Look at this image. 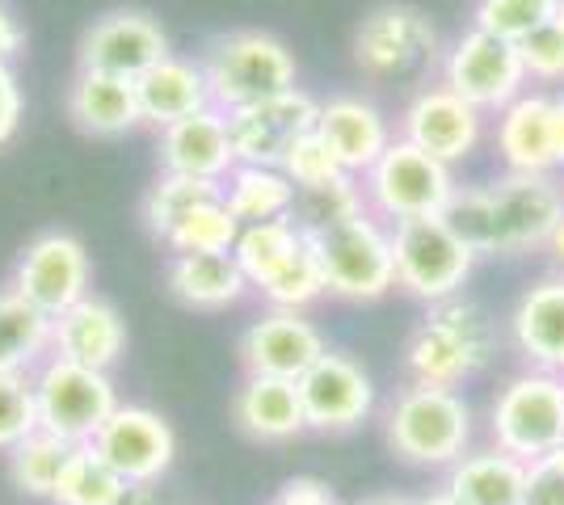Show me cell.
Here are the masks:
<instances>
[{
  "instance_id": "3957f363",
  "label": "cell",
  "mask_w": 564,
  "mask_h": 505,
  "mask_svg": "<svg viewBox=\"0 0 564 505\" xmlns=\"http://www.w3.org/2000/svg\"><path fill=\"white\" fill-rule=\"evenodd\" d=\"M383 442L409 468L447 472L476 447V413L459 387L404 384L383 405Z\"/></svg>"
},
{
  "instance_id": "9a60e30c",
  "label": "cell",
  "mask_w": 564,
  "mask_h": 505,
  "mask_svg": "<svg viewBox=\"0 0 564 505\" xmlns=\"http://www.w3.org/2000/svg\"><path fill=\"white\" fill-rule=\"evenodd\" d=\"M165 55H173L169 30L148 9H110V13H101L80 34L76 68L110 73V76H122V80H140Z\"/></svg>"
},
{
  "instance_id": "277c9868",
  "label": "cell",
  "mask_w": 564,
  "mask_h": 505,
  "mask_svg": "<svg viewBox=\"0 0 564 505\" xmlns=\"http://www.w3.org/2000/svg\"><path fill=\"white\" fill-rule=\"evenodd\" d=\"M198 64L212 85V106H219L224 114L300 89L295 51L270 30H228L207 43Z\"/></svg>"
},
{
  "instance_id": "d6986e66",
  "label": "cell",
  "mask_w": 564,
  "mask_h": 505,
  "mask_svg": "<svg viewBox=\"0 0 564 505\" xmlns=\"http://www.w3.org/2000/svg\"><path fill=\"white\" fill-rule=\"evenodd\" d=\"M494 152L506 173L527 177H556L561 152H556V119H552V94L527 89L506 110L494 114Z\"/></svg>"
},
{
  "instance_id": "7bdbcfd3",
  "label": "cell",
  "mask_w": 564,
  "mask_h": 505,
  "mask_svg": "<svg viewBox=\"0 0 564 505\" xmlns=\"http://www.w3.org/2000/svg\"><path fill=\"white\" fill-rule=\"evenodd\" d=\"M522 505H564V463L535 459L527 468V502Z\"/></svg>"
},
{
  "instance_id": "30bf717a",
  "label": "cell",
  "mask_w": 564,
  "mask_h": 505,
  "mask_svg": "<svg viewBox=\"0 0 564 505\" xmlns=\"http://www.w3.org/2000/svg\"><path fill=\"white\" fill-rule=\"evenodd\" d=\"M30 384H34L39 426L72 442V447L94 442L97 430L106 426V417L122 405L115 371H94V366L55 359V354L30 375Z\"/></svg>"
},
{
  "instance_id": "74e56055",
  "label": "cell",
  "mask_w": 564,
  "mask_h": 505,
  "mask_svg": "<svg viewBox=\"0 0 564 505\" xmlns=\"http://www.w3.org/2000/svg\"><path fill=\"white\" fill-rule=\"evenodd\" d=\"M282 173L291 177V186L300 194L307 190H325V186H333V182H341V177H350L346 168H341V161H337V152H333L325 140H321V131L312 127L307 135H300L295 144H291V152L282 156Z\"/></svg>"
},
{
  "instance_id": "681fc988",
  "label": "cell",
  "mask_w": 564,
  "mask_h": 505,
  "mask_svg": "<svg viewBox=\"0 0 564 505\" xmlns=\"http://www.w3.org/2000/svg\"><path fill=\"white\" fill-rule=\"evenodd\" d=\"M354 505H417V497H404V493H371Z\"/></svg>"
},
{
  "instance_id": "60d3db41",
  "label": "cell",
  "mask_w": 564,
  "mask_h": 505,
  "mask_svg": "<svg viewBox=\"0 0 564 505\" xmlns=\"http://www.w3.org/2000/svg\"><path fill=\"white\" fill-rule=\"evenodd\" d=\"M34 430H39V409L30 375H0V455H9Z\"/></svg>"
},
{
  "instance_id": "ba28073f",
  "label": "cell",
  "mask_w": 564,
  "mask_h": 505,
  "mask_svg": "<svg viewBox=\"0 0 564 505\" xmlns=\"http://www.w3.org/2000/svg\"><path fill=\"white\" fill-rule=\"evenodd\" d=\"M392 262H397V290L430 308L464 295L480 257L447 219L430 216L392 223Z\"/></svg>"
},
{
  "instance_id": "ee69618b",
  "label": "cell",
  "mask_w": 564,
  "mask_h": 505,
  "mask_svg": "<svg viewBox=\"0 0 564 505\" xmlns=\"http://www.w3.org/2000/svg\"><path fill=\"white\" fill-rule=\"evenodd\" d=\"M265 505H341V497L333 493V484L316 481V476H295V481L282 484Z\"/></svg>"
},
{
  "instance_id": "e0dca14e",
  "label": "cell",
  "mask_w": 564,
  "mask_h": 505,
  "mask_svg": "<svg viewBox=\"0 0 564 505\" xmlns=\"http://www.w3.org/2000/svg\"><path fill=\"white\" fill-rule=\"evenodd\" d=\"M329 350L321 325L307 312L291 308H265L240 333V366L245 375H274V380H300L312 362Z\"/></svg>"
},
{
  "instance_id": "d4e9b609",
  "label": "cell",
  "mask_w": 564,
  "mask_h": 505,
  "mask_svg": "<svg viewBox=\"0 0 564 505\" xmlns=\"http://www.w3.org/2000/svg\"><path fill=\"white\" fill-rule=\"evenodd\" d=\"M64 106H68L72 127L80 135H94V140H122L135 127H143L135 80H122V76L110 73L76 68Z\"/></svg>"
},
{
  "instance_id": "f35d334b",
  "label": "cell",
  "mask_w": 564,
  "mask_h": 505,
  "mask_svg": "<svg viewBox=\"0 0 564 505\" xmlns=\"http://www.w3.org/2000/svg\"><path fill=\"white\" fill-rule=\"evenodd\" d=\"M362 211H367V198H362V182L358 177H341V182H333L325 190H307L295 202V219L304 223L307 232L333 228V223L362 216Z\"/></svg>"
},
{
  "instance_id": "ab89813d",
  "label": "cell",
  "mask_w": 564,
  "mask_h": 505,
  "mask_svg": "<svg viewBox=\"0 0 564 505\" xmlns=\"http://www.w3.org/2000/svg\"><path fill=\"white\" fill-rule=\"evenodd\" d=\"M518 51H522V68H527L531 89H547V94L564 89V25L556 18L540 25L535 34H527Z\"/></svg>"
},
{
  "instance_id": "f1b7e54d",
  "label": "cell",
  "mask_w": 564,
  "mask_h": 505,
  "mask_svg": "<svg viewBox=\"0 0 564 505\" xmlns=\"http://www.w3.org/2000/svg\"><path fill=\"white\" fill-rule=\"evenodd\" d=\"M51 359V316L0 287V375H34Z\"/></svg>"
},
{
  "instance_id": "83f0119b",
  "label": "cell",
  "mask_w": 564,
  "mask_h": 505,
  "mask_svg": "<svg viewBox=\"0 0 564 505\" xmlns=\"http://www.w3.org/2000/svg\"><path fill=\"white\" fill-rule=\"evenodd\" d=\"M527 468L531 463L485 442V447H471L464 459H455L443 484L464 505H522L527 502Z\"/></svg>"
},
{
  "instance_id": "52a82bcc",
  "label": "cell",
  "mask_w": 564,
  "mask_h": 505,
  "mask_svg": "<svg viewBox=\"0 0 564 505\" xmlns=\"http://www.w3.org/2000/svg\"><path fill=\"white\" fill-rule=\"evenodd\" d=\"M325 287L333 299L346 304H376L397 290V262H392V223L362 211L354 219H341L333 228L312 232Z\"/></svg>"
},
{
  "instance_id": "f907efd6",
  "label": "cell",
  "mask_w": 564,
  "mask_h": 505,
  "mask_svg": "<svg viewBox=\"0 0 564 505\" xmlns=\"http://www.w3.org/2000/svg\"><path fill=\"white\" fill-rule=\"evenodd\" d=\"M417 505H464V502H459L447 484H443V488H430L425 497H417Z\"/></svg>"
},
{
  "instance_id": "603a6c76",
  "label": "cell",
  "mask_w": 564,
  "mask_h": 505,
  "mask_svg": "<svg viewBox=\"0 0 564 505\" xmlns=\"http://www.w3.org/2000/svg\"><path fill=\"white\" fill-rule=\"evenodd\" d=\"M127 345H131L127 320L97 290L76 299L68 312L51 320V354L55 359L80 362L94 371H115L118 362L127 359Z\"/></svg>"
},
{
  "instance_id": "e575fe53",
  "label": "cell",
  "mask_w": 564,
  "mask_h": 505,
  "mask_svg": "<svg viewBox=\"0 0 564 505\" xmlns=\"http://www.w3.org/2000/svg\"><path fill=\"white\" fill-rule=\"evenodd\" d=\"M236 237H240V223L228 211L224 190H219L177 219L173 232L161 244H165L169 253H232Z\"/></svg>"
},
{
  "instance_id": "2e32d148",
  "label": "cell",
  "mask_w": 564,
  "mask_h": 505,
  "mask_svg": "<svg viewBox=\"0 0 564 505\" xmlns=\"http://www.w3.org/2000/svg\"><path fill=\"white\" fill-rule=\"evenodd\" d=\"M94 447L110 459L122 481H148L161 484L165 472L177 459V430L169 426L165 413L135 405V400H122L106 426L97 430Z\"/></svg>"
},
{
  "instance_id": "7dc6e473",
  "label": "cell",
  "mask_w": 564,
  "mask_h": 505,
  "mask_svg": "<svg viewBox=\"0 0 564 505\" xmlns=\"http://www.w3.org/2000/svg\"><path fill=\"white\" fill-rule=\"evenodd\" d=\"M543 253H547L552 274H564V219L552 228V237H547V244H543Z\"/></svg>"
},
{
  "instance_id": "484cf974",
  "label": "cell",
  "mask_w": 564,
  "mask_h": 505,
  "mask_svg": "<svg viewBox=\"0 0 564 505\" xmlns=\"http://www.w3.org/2000/svg\"><path fill=\"white\" fill-rule=\"evenodd\" d=\"M165 287L189 312H228L253 290L232 253H169Z\"/></svg>"
},
{
  "instance_id": "cb8c5ba5",
  "label": "cell",
  "mask_w": 564,
  "mask_h": 505,
  "mask_svg": "<svg viewBox=\"0 0 564 505\" xmlns=\"http://www.w3.org/2000/svg\"><path fill=\"white\" fill-rule=\"evenodd\" d=\"M232 421L249 442L261 447H282L307 433L304 400L295 380H274V375H245L232 392Z\"/></svg>"
},
{
  "instance_id": "6da1fadb",
  "label": "cell",
  "mask_w": 564,
  "mask_h": 505,
  "mask_svg": "<svg viewBox=\"0 0 564 505\" xmlns=\"http://www.w3.org/2000/svg\"><path fill=\"white\" fill-rule=\"evenodd\" d=\"M443 219L476 257H522L543 249L564 219V186L556 177L501 173L497 182L459 186Z\"/></svg>"
},
{
  "instance_id": "8992f818",
  "label": "cell",
  "mask_w": 564,
  "mask_h": 505,
  "mask_svg": "<svg viewBox=\"0 0 564 505\" xmlns=\"http://www.w3.org/2000/svg\"><path fill=\"white\" fill-rule=\"evenodd\" d=\"M489 442L522 463L547 459L564 442V375L522 366L497 387L485 417Z\"/></svg>"
},
{
  "instance_id": "8fae6325",
  "label": "cell",
  "mask_w": 564,
  "mask_h": 505,
  "mask_svg": "<svg viewBox=\"0 0 564 505\" xmlns=\"http://www.w3.org/2000/svg\"><path fill=\"white\" fill-rule=\"evenodd\" d=\"M438 80L447 89H455L464 101H471L476 110H485L489 119H494L497 110H506L514 97H522L531 89L518 43L485 34L476 25L459 30L447 47H443Z\"/></svg>"
},
{
  "instance_id": "5b68a950",
  "label": "cell",
  "mask_w": 564,
  "mask_h": 505,
  "mask_svg": "<svg viewBox=\"0 0 564 505\" xmlns=\"http://www.w3.org/2000/svg\"><path fill=\"white\" fill-rule=\"evenodd\" d=\"M354 68L367 80H417L434 73L443 59V39L438 25L430 22L417 4L404 0H383L376 9H367V18L354 25L350 39Z\"/></svg>"
},
{
  "instance_id": "d590c367",
  "label": "cell",
  "mask_w": 564,
  "mask_h": 505,
  "mask_svg": "<svg viewBox=\"0 0 564 505\" xmlns=\"http://www.w3.org/2000/svg\"><path fill=\"white\" fill-rule=\"evenodd\" d=\"M219 194L215 182H194V177H173V173H161L156 182H152V190L143 194V228L156 237V241H165L169 232H173V223L194 211L203 198H212Z\"/></svg>"
},
{
  "instance_id": "7a4b0ae2",
  "label": "cell",
  "mask_w": 564,
  "mask_h": 505,
  "mask_svg": "<svg viewBox=\"0 0 564 505\" xmlns=\"http://www.w3.org/2000/svg\"><path fill=\"white\" fill-rule=\"evenodd\" d=\"M497 320L476 299L455 295L443 304H430L404 341V375L409 384L464 387L485 375L497 359Z\"/></svg>"
},
{
  "instance_id": "9c48e42d",
  "label": "cell",
  "mask_w": 564,
  "mask_h": 505,
  "mask_svg": "<svg viewBox=\"0 0 564 505\" xmlns=\"http://www.w3.org/2000/svg\"><path fill=\"white\" fill-rule=\"evenodd\" d=\"M358 182H362L367 211L379 216L383 223L443 216L451 207V198H455V190H459L455 168L434 161L430 152H422L409 140H400V135Z\"/></svg>"
},
{
  "instance_id": "8d00e7d4",
  "label": "cell",
  "mask_w": 564,
  "mask_h": 505,
  "mask_svg": "<svg viewBox=\"0 0 564 505\" xmlns=\"http://www.w3.org/2000/svg\"><path fill=\"white\" fill-rule=\"evenodd\" d=\"M552 18H556V0H476L471 4V25L510 43H522Z\"/></svg>"
},
{
  "instance_id": "5bb4252c",
  "label": "cell",
  "mask_w": 564,
  "mask_h": 505,
  "mask_svg": "<svg viewBox=\"0 0 564 505\" xmlns=\"http://www.w3.org/2000/svg\"><path fill=\"white\" fill-rule=\"evenodd\" d=\"M295 384L304 400L307 430L316 433H350L367 426L379 409L371 371L346 350H325Z\"/></svg>"
},
{
  "instance_id": "836d02e7",
  "label": "cell",
  "mask_w": 564,
  "mask_h": 505,
  "mask_svg": "<svg viewBox=\"0 0 564 505\" xmlns=\"http://www.w3.org/2000/svg\"><path fill=\"white\" fill-rule=\"evenodd\" d=\"M122 484L127 481L110 468V459L101 455L94 442H80V447H72L68 463L55 481L51 505H115Z\"/></svg>"
},
{
  "instance_id": "4dcf8cb0",
  "label": "cell",
  "mask_w": 564,
  "mask_h": 505,
  "mask_svg": "<svg viewBox=\"0 0 564 505\" xmlns=\"http://www.w3.org/2000/svg\"><path fill=\"white\" fill-rule=\"evenodd\" d=\"M68 455H72V442H64V438H55V433H47L39 426V430L25 433L22 442L4 455V468H9V481H13V488L22 497H30V502H51L55 481H59Z\"/></svg>"
},
{
  "instance_id": "4316f807",
  "label": "cell",
  "mask_w": 564,
  "mask_h": 505,
  "mask_svg": "<svg viewBox=\"0 0 564 505\" xmlns=\"http://www.w3.org/2000/svg\"><path fill=\"white\" fill-rule=\"evenodd\" d=\"M135 97H140V119L152 131H165L173 122L189 119L198 110L212 106V85L198 59L186 55H165L156 68L135 80Z\"/></svg>"
},
{
  "instance_id": "1f68e13d",
  "label": "cell",
  "mask_w": 564,
  "mask_h": 505,
  "mask_svg": "<svg viewBox=\"0 0 564 505\" xmlns=\"http://www.w3.org/2000/svg\"><path fill=\"white\" fill-rule=\"evenodd\" d=\"M307 228L300 219H265V223H245L240 228V237H236V249L232 257L236 265L245 270V278H249V287L258 290L274 270H279L300 244H304Z\"/></svg>"
},
{
  "instance_id": "b9f144b4",
  "label": "cell",
  "mask_w": 564,
  "mask_h": 505,
  "mask_svg": "<svg viewBox=\"0 0 564 505\" xmlns=\"http://www.w3.org/2000/svg\"><path fill=\"white\" fill-rule=\"evenodd\" d=\"M25 122V89L22 76L13 64H0V147H9L18 140Z\"/></svg>"
},
{
  "instance_id": "7c38bea8",
  "label": "cell",
  "mask_w": 564,
  "mask_h": 505,
  "mask_svg": "<svg viewBox=\"0 0 564 505\" xmlns=\"http://www.w3.org/2000/svg\"><path fill=\"white\" fill-rule=\"evenodd\" d=\"M9 287L55 320L59 312H68L76 299L94 295V257L76 232L47 228L22 244Z\"/></svg>"
},
{
  "instance_id": "ffe728a7",
  "label": "cell",
  "mask_w": 564,
  "mask_h": 505,
  "mask_svg": "<svg viewBox=\"0 0 564 505\" xmlns=\"http://www.w3.org/2000/svg\"><path fill=\"white\" fill-rule=\"evenodd\" d=\"M156 165H161V173H173V177H194V182L224 186V177L236 168L228 114L219 106H207V110L156 131Z\"/></svg>"
},
{
  "instance_id": "f6af8a7d",
  "label": "cell",
  "mask_w": 564,
  "mask_h": 505,
  "mask_svg": "<svg viewBox=\"0 0 564 505\" xmlns=\"http://www.w3.org/2000/svg\"><path fill=\"white\" fill-rule=\"evenodd\" d=\"M25 55V25L9 0H0V64H13Z\"/></svg>"
},
{
  "instance_id": "4fadbf2b",
  "label": "cell",
  "mask_w": 564,
  "mask_h": 505,
  "mask_svg": "<svg viewBox=\"0 0 564 505\" xmlns=\"http://www.w3.org/2000/svg\"><path fill=\"white\" fill-rule=\"evenodd\" d=\"M397 135L455 168L480 152L485 135H489V114L464 101L455 89H447L443 80H430L400 110Z\"/></svg>"
},
{
  "instance_id": "816d5d0a",
  "label": "cell",
  "mask_w": 564,
  "mask_h": 505,
  "mask_svg": "<svg viewBox=\"0 0 564 505\" xmlns=\"http://www.w3.org/2000/svg\"><path fill=\"white\" fill-rule=\"evenodd\" d=\"M556 22L564 25V0H556Z\"/></svg>"
},
{
  "instance_id": "44dd1931",
  "label": "cell",
  "mask_w": 564,
  "mask_h": 505,
  "mask_svg": "<svg viewBox=\"0 0 564 505\" xmlns=\"http://www.w3.org/2000/svg\"><path fill=\"white\" fill-rule=\"evenodd\" d=\"M506 337L522 366L564 375V274H543L518 295Z\"/></svg>"
},
{
  "instance_id": "f5cc1de1",
  "label": "cell",
  "mask_w": 564,
  "mask_h": 505,
  "mask_svg": "<svg viewBox=\"0 0 564 505\" xmlns=\"http://www.w3.org/2000/svg\"><path fill=\"white\" fill-rule=\"evenodd\" d=\"M552 459H556V463H564V442L556 447V451H552Z\"/></svg>"
},
{
  "instance_id": "d6a6232c",
  "label": "cell",
  "mask_w": 564,
  "mask_h": 505,
  "mask_svg": "<svg viewBox=\"0 0 564 505\" xmlns=\"http://www.w3.org/2000/svg\"><path fill=\"white\" fill-rule=\"evenodd\" d=\"M253 295H261L265 308H291V312H307L316 299H325L329 287H325V270H321V253H316V241L312 232L304 237V244L286 257V262L261 283Z\"/></svg>"
},
{
  "instance_id": "ac0fdd59",
  "label": "cell",
  "mask_w": 564,
  "mask_h": 505,
  "mask_svg": "<svg viewBox=\"0 0 564 505\" xmlns=\"http://www.w3.org/2000/svg\"><path fill=\"white\" fill-rule=\"evenodd\" d=\"M321 101L304 89H286L253 106L228 110V135L236 147V165H282L291 144L316 127Z\"/></svg>"
},
{
  "instance_id": "c3c4849f",
  "label": "cell",
  "mask_w": 564,
  "mask_h": 505,
  "mask_svg": "<svg viewBox=\"0 0 564 505\" xmlns=\"http://www.w3.org/2000/svg\"><path fill=\"white\" fill-rule=\"evenodd\" d=\"M552 119H556V152H561V173H564V89L552 94Z\"/></svg>"
},
{
  "instance_id": "bcb514c9",
  "label": "cell",
  "mask_w": 564,
  "mask_h": 505,
  "mask_svg": "<svg viewBox=\"0 0 564 505\" xmlns=\"http://www.w3.org/2000/svg\"><path fill=\"white\" fill-rule=\"evenodd\" d=\"M115 505H161V484L127 481V484H122V493H118Z\"/></svg>"
},
{
  "instance_id": "f546056e",
  "label": "cell",
  "mask_w": 564,
  "mask_h": 505,
  "mask_svg": "<svg viewBox=\"0 0 564 505\" xmlns=\"http://www.w3.org/2000/svg\"><path fill=\"white\" fill-rule=\"evenodd\" d=\"M219 190L240 228L265 223V219H291L295 202H300V190L291 186V177L274 165H236Z\"/></svg>"
},
{
  "instance_id": "7402d4cb",
  "label": "cell",
  "mask_w": 564,
  "mask_h": 505,
  "mask_svg": "<svg viewBox=\"0 0 564 505\" xmlns=\"http://www.w3.org/2000/svg\"><path fill=\"white\" fill-rule=\"evenodd\" d=\"M316 131L337 152V161H341V168L350 177H362L392 147V140H397L392 119L379 110L371 97L362 94L325 97L321 110H316Z\"/></svg>"
}]
</instances>
